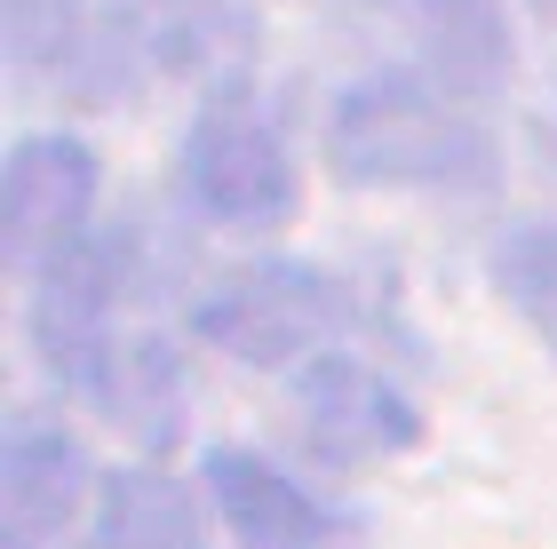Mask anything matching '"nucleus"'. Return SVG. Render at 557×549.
Here are the masks:
<instances>
[{
    "instance_id": "1",
    "label": "nucleus",
    "mask_w": 557,
    "mask_h": 549,
    "mask_svg": "<svg viewBox=\"0 0 557 549\" xmlns=\"http://www.w3.org/2000/svg\"><path fill=\"white\" fill-rule=\"evenodd\" d=\"M326 167L359 191H494L502 144L430 72H367L326 112Z\"/></svg>"
},
{
    "instance_id": "2",
    "label": "nucleus",
    "mask_w": 557,
    "mask_h": 549,
    "mask_svg": "<svg viewBox=\"0 0 557 549\" xmlns=\"http://www.w3.org/2000/svg\"><path fill=\"white\" fill-rule=\"evenodd\" d=\"M256 57V16L239 0H104L81 64L64 72L72 104H128L144 88L223 80Z\"/></svg>"
},
{
    "instance_id": "3",
    "label": "nucleus",
    "mask_w": 557,
    "mask_h": 549,
    "mask_svg": "<svg viewBox=\"0 0 557 549\" xmlns=\"http://www.w3.org/2000/svg\"><path fill=\"white\" fill-rule=\"evenodd\" d=\"M175 191L215 232H278L302 208V167L287 152V136L223 88L191 112L184 144H175Z\"/></svg>"
},
{
    "instance_id": "4",
    "label": "nucleus",
    "mask_w": 557,
    "mask_h": 549,
    "mask_svg": "<svg viewBox=\"0 0 557 549\" xmlns=\"http://www.w3.org/2000/svg\"><path fill=\"white\" fill-rule=\"evenodd\" d=\"M343 287L326 279L319 263H239L223 271V279L191 303V335L208 342V351H223L232 366H311L326 359V342L343 335Z\"/></svg>"
},
{
    "instance_id": "5",
    "label": "nucleus",
    "mask_w": 557,
    "mask_h": 549,
    "mask_svg": "<svg viewBox=\"0 0 557 549\" xmlns=\"http://www.w3.org/2000/svg\"><path fill=\"white\" fill-rule=\"evenodd\" d=\"M128 287H136V232H88L72 255H57L33 279L24 327H33V351L57 383L88 390L96 359H104L112 335H120L112 319H120V295Z\"/></svg>"
},
{
    "instance_id": "6",
    "label": "nucleus",
    "mask_w": 557,
    "mask_h": 549,
    "mask_svg": "<svg viewBox=\"0 0 557 549\" xmlns=\"http://www.w3.org/2000/svg\"><path fill=\"white\" fill-rule=\"evenodd\" d=\"M96 152L81 136H16L0 167V263L16 279H40L96 232Z\"/></svg>"
},
{
    "instance_id": "7",
    "label": "nucleus",
    "mask_w": 557,
    "mask_h": 549,
    "mask_svg": "<svg viewBox=\"0 0 557 549\" xmlns=\"http://www.w3.org/2000/svg\"><path fill=\"white\" fill-rule=\"evenodd\" d=\"M287 422H295V446L326 470H359V462H391L422 438V414L414 398L383 383L374 366L326 351L311 366H295V390H287Z\"/></svg>"
},
{
    "instance_id": "8",
    "label": "nucleus",
    "mask_w": 557,
    "mask_h": 549,
    "mask_svg": "<svg viewBox=\"0 0 557 549\" xmlns=\"http://www.w3.org/2000/svg\"><path fill=\"white\" fill-rule=\"evenodd\" d=\"M96 486L104 478L88 470V446L64 422L16 414L0 438V549H57Z\"/></svg>"
},
{
    "instance_id": "9",
    "label": "nucleus",
    "mask_w": 557,
    "mask_h": 549,
    "mask_svg": "<svg viewBox=\"0 0 557 549\" xmlns=\"http://www.w3.org/2000/svg\"><path fill=\"white\" fill-rule=\"evenodd\" d=\"M374 16H391L414 48V72H430L454 96H494L518 72L510 9L502 0H374Z\"/></svg>"
},
{
    "instance_id": "10",
    "label": "nucleus",
    "mask_w": 557,
    "mask_h": 549,
    "mask_svg": "<svg viewBox=\"0 0 557 549\" xmlns=\"http://www.w3.org/2000/svg\"><path fill=\"white\" fill-rule=\"evenodd\" d=\"M208 494H215V510H223L239 549H326V534H335V517L295 478L256 462L247 446H215L208 454Z\"/></svg>"
},
{
    "instance_id": "11",
    "label": "nucleus",
    "mask_w": 557,
    "mask_h": 549,
    "mask_svg": "<svg viewBox=\"0 0 557 549\" xmlns=\"http://www.w3.org/2000/svg\"><path fill=\"white\" fill-rule=\"evenodd\" d=\"M88 398H96V407H104L136 446L160 454V446L184 438V407H191V390H184V351H175L168 335H112V351L96 359V374H88Z\"/></svg>"
},
{
    "instance_id": "12",
    "label": "nucleus",
    "mask_w": 557,
    "mask_h": 549,
    "mask_svg": "<svg viewBox=\"0 0 557 549\" xmlns=\"http://www.w3.org/2000/svg\"><path fill=\"white\" fill-rule=\"evenodd\" d=\"M96 549H208L191 494L160 470H120L96 486Z\"/></svg>"
},
{
    "instance_id": "13",
    "label": "nucleus",
    "mask_w": 557,
    "mask_h": 549,
    "mask_svg": "<svg viewBox=\"0 0 557 549\" xmlns=\"http://www.w3.org/2000/svg\"><path fill=\"white\" fill-rule=\"evenodd\" d=\"M486 279H494L502 303L534 327L542 351L557 359V215H525V223H510V232H494Z\"/></svg>"
},
{
    "instance_id": "14",
    "label": "nucleus",
    "mask_w": 557,
    "mask_h": 549,
    "mask_svg": "<svg viewBox=\"0 0 557 549\" xmlns=\"http://www.w3.org/2000/svg\"><path fill=\"white\" fill-rule=\"evenodd\" d=\"M96 9L88 0H0V57H9L16 80H57L81 64Z\"/></svg>"
},
{
    "instance_id": "15",
    "label": "nucleus",
    "mask_w": 557,
    "mask_h": 549,
    "mask_svg": "<svg viewBox=\"0 0 557 549\" xmlns=\"http://www.w3.org/2000/svg\"><path fill=\"white\" fill-rule=\"evenodd\" d=\"M525 9H534L542 24H557V0H525Z\"/></svg>"
}]
</instances>
